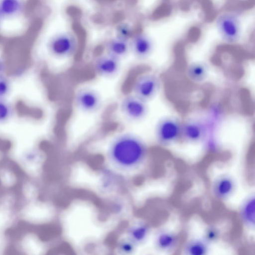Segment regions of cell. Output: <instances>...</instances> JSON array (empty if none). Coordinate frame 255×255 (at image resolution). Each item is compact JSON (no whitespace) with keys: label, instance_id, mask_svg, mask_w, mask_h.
Instances as JSON below:
<instances>
[{"label":"cell","instance_id":"21","mask_svg":"<svg viewBox=\"0 0 255 255\" xmlns=\"http://www.w3.org/2000/svg\"><path fill=\"white\" fill-rule=\"evenodd\" d=\"M220 236L219 230L215 227L210 226L205 230L203 238L209 244L216 242Z\"/></svg>","mask_w":255,"mask_h":255},{"label":"cell","instance_id":"12","mask_svg":"<svg viewBox=\"0 0 255 255\" xmlns=\"http://www.w3.org/2000/svg\"><path fill=\"white\" fill-rule=\"evenodd\" d=\"M25 0H0V17L2 22L17 20L25 8Z\"/></svg>","mask_w":255,"mask_h":255},{"label":"cell","instance_id":"13","mask_svg":"<svg viewBox=\"0 0 255 255\" xmlns=\"http://www.w3.org/2000/svg\"><path fill=\"white\" fill-rule=\"evenodd\" d=\"M212 188L213 195L216 198L227 199L234 191L235 180L230 175H220L214 180Z\"/></svg>","mask_w":255,"mask_h":255},{"label":"cell","instance_id":"23","mask_svg":"<svg viewBox=\"0 0 255 255\" xmlns=\"http://www.w3.org/2000/svg\"><path fill=\"white\" fill-rule=\"evenodd\" d=\"M118 250L124 254H131L134 250L135 244L128 238L122 240L118 245Z\"/></svg>","mask_w":255,"mask_h":255},{"label":"cell","instance_id":"17","mask_svg":"<svg viewBox=\"0 0 255 255\" xmlns=\"http://www.w3.org/2000/svg\"><path fill=\"white\" fill-rule=\"evenodd\" d=\"M240 215L243 223L248 227H255V195H251L242 203Z\"/></svg>","mask_w":255,"mask_h":255},{"label":"cell","instance_id":"8","mask_svg":"<svg viewBox=\"0 0 255 255\" xmlns=\"http://www.w3.org/2000/svg\"><path fill=\"white\" fill-rule=\"evenodd\" d=\"M223 117V112L221 106L214 104L209 109L205 118L203 119L205 130L203 141L210 149H215L217 146L216 135Z\"/></svg>","mask_w":255,"mask_h":255},{"label":"cell","instance_id":"4","mask_svg":"<svg viewBox=\"0 0 255 255\" xmlns=\"http://www.w3.org/2000/svg\"><path fill=\"white\" fill-rule=\"evenodd\" d=\"M160 87L159 76L153 72L145 71L133 80L130 93L148 103L155 97Z\"/></svg>","mask_w":255,"mask_h":255},{"label":"cell","instance_id":"7","mask_svg":"<svg viewBox=\"0 0 255 255\" xmlns=\"http://www.w3.org/2000/svg\"><path fill=\"white\" fill-rule=\"evenodd\" d=\"M119 109L122 115L128 121L137 123L147 115V103L131 93L126 94L121 99Z\"/></svg>","mask_w":255,"mask_h":255},{"label":"cell","instance_id":"3","mask_svg":"<svg viewBox=\"0 0 255 255\" xmlns=\"http://www.w3.org/2000/svg\"><path fill=\"white\" fill-rule=\"evenodd\" d=\"M46 48L48 53L54 58L69 59L77 53L79 41L76 35L71 32H61L49 39Z\"/></svg>","mask_w":255,"mask_h":255},{"label":"cell","instance_id":"14","mask_svg":"<svg viewBox=\"0 0 255 255\" xmlns=\"http://www.w3.org/2000/svg\"><path fill=\"white\" fill-rule=\"evenodd\" d=\"M129 40L117 36L112 38L105 45V52L122 61L130 52Z\"/></svg>","mask_w":255,"mask_h":255},{"label":"cell","instance_id":"11","mask_svg":"<svg viewBox=\"0 0 255 255\" xmlns=\"http://www.w3.org/2000/svg\"><path fill=\"white\" fill-rule=\"evenodd\" d=\"M203 119L191 118L182 122L181 139L190 143L203 141L205 136Z\"/></svg>","mask_w":255,"mask_h":255},{"label":"cell","instance_id":"5","mask_svg":"<svg viewBox=\"0 0 255 255\" xmlns=\"http://www.w3.org/2000/svg\"><path fill=\"white\" fill-rule=\"evenodd\" d=\"M182 122L174 116L160 119L155 125V137L157 142L169 145L181 139Z\"/></svg>","mask_w":255,"mask_h":255},{"label":"cell","instance_id":"25","mask_svg":"<svg viewBox=\"0 0 255 255\" xmlns=\"http://www.w3.org/2000/svg\"><path fill=\"white\" fill-rule=\"evenodd\" d=\"M2 20H1V18H0V28L1 27V25L2 24Z\"/></svg>","mask_w":255,"mask_h":255},{"label":"cell","instance_id":"2","mask_svg":"<svg viewBox=\"0 0 255 255\" xmlns=\"http://www.w3.org/2000/svg\"><path fill=\"white\" fill-rule=\"evenodd\" d=\"M214 25L221 39L227 44H236L242 38L243 21L238 12L227 10L220 13L215 18Z\"/></svg>","mask_w":255,"mask_h":255},{"label":"cell","instance_id":"10","mask_svg":"<svg viewBox=\"0 0 255 255\" xmlns=\"http://www.w3.org/2000/svg\"><path fill=\"white\" fill-rule=\"evenodd\" d=\"M130 52L138 60L147 59L153 52L154 44L148 34L139 32L132 35L130 40Z\"/></svg>","mask_w":255,"mask_h":255},{"label":"cell","instance_id":"24","mask_svg":"<svg viewBox=\"0 0 255 255\" xmlns=\"http://www.w3.org/2000/svg\"><path fill=\"white\" fill-rule=\"evenodd\" d=\"M5 70V64L3 60L0 58V76L3 74Z\"/></svg>","mask_w":255,"mask_h":255},{"label":"cell","instance_id":"1","mask_svg":"<svg viewBox=\"0 0 255 255\" xmlns=\"http://www.w3.org/2000/svg\"><path fill=\"white\" fill-rule=\"evenodd\" d=\"M148 148L144 140L131 132H122L109 142L107 156L116 167L124 171H131L139 167L145 161Z\"/></svg>","mask_w":255,"mask_h":255},{"label":"cell","instance_id":"18","mask_svg":"<svg viewBox=\"0 0 255 255\" xmlns=\"http://www.w3.org/2000/svg\"><path fill=\"white\" fill-rule=\"evenodd\" d=\"M149 233V227L146 223L138 222L132 225L127 230L128 238L135 245L143 243Z\"/></svg>","mask_w":255,"mask_h":255},{"label":"cell","instance_id":"20","mask_svg":"<svg viewBox=\"0 0 255 255\" xmlns=\"http://www.w3.org/2000/svg\"><path fill=\"white\" fill-rule=\"evenodd\" d=\"M13 114V108L6 99H0V124L8 122Z\"/></svg>","mask_w":255,"mask_h":255},{"label":"cell","instance_id":"6","mask_svg":"<svg viewBox=\"0 0 255 255\" xmlns=\"http://www.w3.org/2000/svg\"><path fill=\"white\" fill-rule=\"evenodd\" d=\"M74 105L79 111L85 114H94L103 105L101 93L89 87H83L76 90L73 96Z\"/></svg>","mask_w":255,"mask_h":255},{"label":"cell","instance_id":"15","mask_svg":"<svg viewBox=\"0 0 255 255\" xmlns=\"http://www.w3.org/2000/svg\"><path fill=\"white\" fill-rule=\"evenodd\" d=\"M178 242L177 235L172 231L162 230L155 236L154 243L156 248L162 252H171L175 249Z\"/></svg>","mask_w":255,"mask_h":255},{"label":"cell","instance_id":"22","mask_svg":"<svg viewBox=\"0 0 255 255\" xmlns=\"http://www.w3.org/2000/svg\"><path fill=\"white\" fill-rule=\"evenodd\" d=\"M11 83L3 74L0 76V99H6L11 91Z\"/></svg>","mask_w":255,"mask_h":255},{"label":"cell","instance_id":"19","mask_svg":"<svg viewBox=\"0 0 255 255\" xmlns=\"http://www.w3.org/2000/svg\"><path fill=\"white\" fill-rule=\"evenodd\" d=\"M209 245L203 237L193 238L185 244L183 251L186 255H205L209 252Z\"/></svg>","mask_w":255,"mask_h":255},{"label":"cell","instance_id":"9","mask_svg":"<svg viewBox=\"0 0 255 255\" xmlns=\"http://www.w3.org/2000/svg\"><path fill=\"white\" fill-rule=\"evenodd\" d=\"M93 67L94 72L99 77L113 79L121 72V60L105 52L96 57Z\"/></svg>","mask_w":255,"mask_h":255},{"label":"cell","instance_id":"16","mask_svg":"<svg viewBox=\"0 0 255 255\" xmlns=\"http://www.w3.org/2000/svg\"><path fill=\"white\" fill-rule=\"evenodd\" d=\"M209 71V67L205 62L194 61L187 65L186 74L191 81L200 83L205 81L207 78Z\"/></svg>","mask_w":255,"mask_h":255}]
</instances>
